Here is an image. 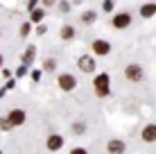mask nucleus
Wrapping results in <instances>:
<instances>
[{"label": "nucleus", "mask_w": 156, "mask_h": 154, "mask_svg": "<svg viewBox=\"0 0 156 154\" xmlns=\"http://www.w3.org/2000/svg\"><path fill=\"white\" fill-rule=\"evenodd\" d=\"M154 12H156V5H145V7L140 9V14L145 16V18H149V16H154Z\"/></svg>", "instance_id": "obj_11"}, {"label": "nucleus", "mask_w": 156, "mask_h": 154, "mask_svg": "<svg viewBox=\"0 0 156 154\" xmlns=\"http://www.w3.org/2000/svg\"><path fill=\"white\" fill-rule=\"evenodd\" d=\"M73 154H86V150H82V147H77V150H73Z\"/></svg>", "instance_id": "obj_17"}, {"label": "nucleus", "mask_w": 156, "mask_h": 154, "mask_svg": "<svg viewBox=\"0 0 156 154\" xmlns=\"http://www.w3.org/2000/svg\"><path fill=\"white\" fill-rule=\"evenodd\" d=\"M79 68H82L84 73H90V70H95V61L90 59V57H82V59H79Z\"/></svg>", "instance_id": "obj_7"}, {"label": "nucleus", "mask_w": 156, "mask_h": 154, "mask_svg": "<svg viewBox=\"0 0 156 154\" xmlns=\"http://www.w3.org/2000/svg\"><path fill=\"white\" fill-rule=\"evenodd\" d=\"M61 36H63V39H73V36H75V30H73V27H63V30H61Z\"/></svg>", "instance_id": "obj_12"}, {"label": "nucleus", "mask_w": 156, "mask_h": 154, "mask_svg": "<svg viewBox=\"0 0 156 154\" xmlns=\"http://www.w3.org/2000/svg\"><path fill=\"white\" fill-rule=\"evenodd\" d=\"M143 141H147V143H154L156 141V125H147L143 129Z\"/></svg>", "instance_id": "obj_5"}, {"label": "nucleus", "mask_w": 156, "mask_h": 154, "mask_svg": "<svg viewBox=\"0 0 156 154\" xmlns=\"http://www.w3.org/2000/svg\"><path fill=\"white\" fill-rule=\"evenodd\" d=\"M43 18V12H34L32 14V20H41Z\"/></svg>", "instance_id": "obj_15"}, {"label": "nucleus", "mask_w": 156, "mask_h": 154, "mask_svg": "<svg viewBox=\"0 0 156 154\" xmlns=\"http://www.w3.org/2000/svg\"><path fill=\"white\" fill-rule=\"evenodd\" d=\"M127 77L131 79V82H140V77H143V68L138 66V63H131V66H127Z\"/></svg>", "instance_id": "obj_2"}, {"label": "nucleus", "mask_w": 156, "mask_h": 154, "mask_svg": "<svg viewBox=\"0 0 156 154\" xmlns=\"http://www.w3.org/2000/svg\"><path fill=\"white\" fill-rule=\"evenodd\" d=\"M61 145H63L61 136H50V138H48V147H50V150H59Z\"/></svg>", "instance_id": "obj_10"}, {"label": "nucleus", "mask_w": 156, "mask_h": 154, "mask_svg": "<svg viewBox=\"0 0 156 154\" xmlns=\"http://www.w3.org/2000/svg\"><path fill=\"white\" fill-rule=\"evenodd\" d=\"M82 20H84V23H93V20H95V14H84Z\"/></svg>", "instance_id": "obj_13"}, {"label": "nucleus", "mask_w": 156, "mask_h": 154, "mask_svg": "<svg viewBox=\"0 0 156 154\" xmlns=\"http://www.w3.org/2000/svg\"><path fill=\"white\" fill-rule=\"evenodd\" d=\"M0 66H2V57H0Z\"/></svg>", "instance_id": "obj_19"}, {"label": "nucleus", "mask_w": 156, "mask_h": 154, "mask_svg": "<svg viewBox=\"0 0 156 154\" xmlns=\"http://www.w3.org/2000/svg\"><path fill=\"white\" fill-rule=\"evenodd\" d=\"M95 93L98 95L109 93V75H98L95 77Z\"/></svg>", "instance_id": "obj_1"}, {"label": "nucleus", "mask_w": 156, "mask_h": 154, "mask_svg": "<svg viewBox=\"0 0 156 154\" xmlns=\"http://www.w3.org/2000/svg\"><path fill=\"white\" fill-rule=\"evenodd\" d=\"M32 59H34V50H27V52H25V63L32 61Z\"/></svg>", "instance_id": "obj_14"}, {"label": "nucleus", "mask_w": 156, "mask_h": 154, "mask_svg": "<svg viewBox=\"0 0 156 154\" xmlns=\"http://www.w3.org/2000/svg\"><path fill=\"white\" fill-rule=\"evenodd\" d=\"M129 23H131V16H129V14H125V12H122V14H118L115 18H113V25H115L118 30H125Z\"/></svg>", "instance_id": "obj_4"}, {"label": "nucleus", "mask_w": 156, "mask_h": 154, "mask_svg": "<svg viewBox=\"0 0 156 154\" xmlns=\"http://www.w3.org/2000/svg\"><path fill=\"white\" fill-rule=\"evenodd\" d=\"M7 120H9V125H23V123H25V113L16 109V111H12V113H9Z\"/></svg>", "instance_id": "obj_6"}, {"label": "nucleus", "mask_w": 156, "mask_h": 154, "mask_svg": "<svg viewBox=\"0 0 156 154\" xmlns=\"http://www.w3.org/2000/svg\"><path fill=\"white\" fill-rule=\"evenodd\" d=\"M75 84H77V79H75L73 75H61L59 77V86H61L63 91H73Z\"/></svg>", "instance_id": "obj_3"}, {"label": "nucleus", "mask_w": 156, "mask_h": 154, "mask_svg": "<svg viewBox=\"0 0 156 154\" xmlns=\"http://www.w3.org/2000/svg\"><path fill=\"white\" fill-rule=\"evenodd\" d=\"M93 50H95V55H106V52L111 50V45L106 43V41H95V43H93Z\"/></svg>", "instance_id": "obj_8"}, {"label": "nucleus", "mask_w": 156, "mask_h": 154, "mask_svg": "<svg viewBox=\"0 0 156 154\" xmlns=\"http://www.w3.org/2000/svg\"><path fill=\"white\" fill-rule=\"evenodd\" d=\"M45 68H48V70H52V68H55V61L48 59V61H45Z\"/></svg>", "instance_id": "obj_16"}, {"label": "nucleus", "mask_w": 156, "mask_h": 154, "mask_svg": "<svg viewBox=\"0 0 156 154\" xmlns=\"http://www.w3.org/2000/svg\"><path fill=\"white\" fill-rule=\"evenodd\" d=\"M109 152L111 154H122V152H125V143H122V141H111L109 143Z\"/></svg>", "instance_id": "obj_9"}, {"label": "nucleus", "mask_w": 156, "mask_h": 154, "mask_svg": "<svg viewBox=\"0 0 156 154\" xmlns=\"http://www.w3.org/2000/svg\"><path fill=\"white\" fill-rule=\"evenodd\" d=\"M52 2H55V0H45V5H52Z\"/></svg>", "instance_id": "obj_18"}]
</instances>
